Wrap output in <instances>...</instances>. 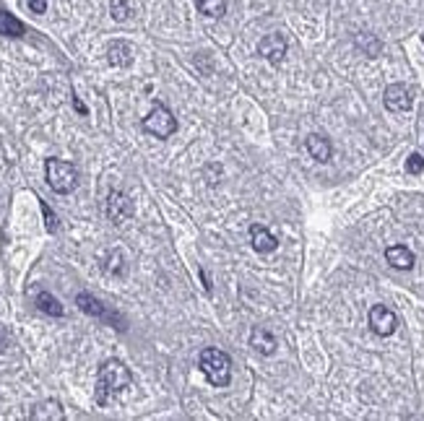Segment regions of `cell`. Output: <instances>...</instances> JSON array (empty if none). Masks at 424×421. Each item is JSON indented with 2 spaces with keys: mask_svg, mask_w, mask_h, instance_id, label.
<instances>
[{
  "mask_svg": "<svg viewBox=\"0 0 424 421\" xmlns=\"http://www.w3.org/2000/svg\"><path fill=\"white\" fill-rule=\"evenodd\" d=\"M133 382V374L120 359H107L99 372H96V390H94V400L96 406H107L115 396H120L125 387H130Z\"/></svg>",
  "mask_w": 424,
  "mask_h": 421,
  "instance_id": "6da1fadb",
  "label": "cell"
},
{
  "mask_svg": "<svg viewBox=\"0 0 424 421\" xmlns=\"http://www.w3.org/2000/svg\"><path fill=\"white\" fill-rule=\"evenodd\" d=\"M198 367L213 387H226L232 382V359L226 351L213 349V346L203 349L198 356Z\"/></svg>",
  "mask_w": 424,
  "mask_h": 421,
  "instance_id": "7a4b0ae2",
  "label": "cell"
},
{
  "mask_svg": "<svg viewBox=\"0 0 424 421\" xmlns=\"http://www.w3.org/2000/svg\"><path fill=\"white\" fill-rule=\"evenodd\" d=\"M45 177H47V185L55 193H60V195H68L78 185L76 166L71 162H63V159H47V164H45Z\"/></svg>",
  "mask_w": 424,
  "mask_h": 421,
  "instance_id": "3957f363",
  "label": "cell"
},
{
  "mask_svg": "<svg viewBox=\"0 0 424 421\" xmlns=\"http://www.w3.org/2000/svg\"><path fill=\"white\" fill-rule=\"evenodd\" d=\"M141 128L146 130L149 136H153V138L165 140L177 133V120L162 102H156V105L151 107V112L143 117Z\"/></svg>",
  "mask_w": 424,
  "mask_h": 421,
  "instance_id": "277c9868",
  "label": "cell"
},
{
  "mask_svg": "<svg viewBox=\"0 0 424 421\" xmlns=\"http://www.w3.org/2000/svg\"><path fill=\"white\" fill-rule=\"evenodd\" d=\"M370 327H372V333L380 336V338H388L396 333V327H399V317L393 310H388L385 304H375L372 310H370Z\"/></svg>",
  "mask_w": 424,
  "mask_h": 421,
  "instance_id": "5b68a950",
  "label": "cell"
},
{
  "mask_svg": "<svg viewBox=\"0 0 424 421\" xmlns=\"http://www.w3.org/2000/svg\"><path fill=\"white\" fill-rule=\"evenodd\" d=\"M383 102L390 112H409L414 107V89L406 83H390L383 94Z\"/></svg>",
  "mask_w": 424,
  "mask_h": 421,
  "instance_id": "8992f818",
  "label": "cell"
},
{
  "mask_svg": "<svg viewBox=\"0 0 424 421\" xmlns=\"http://www.w3.org/2000/svg\"><path fill=\"white\" fill-rule=\"evenodd\" d=\"M107 219L120 226V224H125L133 216V200L125 195V193H120V190H112L109 195H107Z\"/></svg>",
  "mask_w": 424,
  "mask_h": 421,
  "instance_id": "52a82bcc",
  "label": "cell"
},
{
  "mask_svg": "<svg viewBox=\"0 0 424 421\" xmlns=\"http://www.w3.org/2000/svg\"><path fill=\"white\" fill-rule=\"evenodd\" d=\"M76 304H78L81 312H86V315H92V317H99V320H105V323H118L120 320V317L115 315V312H109L96 296H92V294H86V292H81L76 296Z\"/></svg>",
  "mask_w": 424,
  "mask_h": 421,
  "instance_id": "ba28073f",
  "label": "cell"
},
{
  "mask_svg": "<svg viewBox=\"0 0 424 421\" xmlns=\"http://www.w3.org/2000/svg\"><path fill=\"white\" fill-rule=\"evenodd\" d=\"M258 52L268 60L271 65H279V63L286 58V39H284L282 34L263 36V39H260V45H258Z\"/></svg>",
  "mask_w": 424,
  "mask_h": 421,
  "instance_id": "9c48e42d",
  "label": "cell"
},
{
  "mask_svg": "<svg viewBox=\"0 0 424 421\" xmlns=\"http://www.w3.org/2000/svg\"><path fill=\"white\" fill-rule=\"evenodd\" d=\"M107 60L115 68H128L130 63H133V47H130V42H125V39L109 42V47H107Z\"/></svg>",
  "mask_w": 424,
  "mask_h": 421,
  "instance_id": "30bf717a",
  "label": "cell"
},
{
  "mask_svg": "<svg viewBox=\"0 0 424 421\" xmlns=\"http://www.w3.org/2000/svg\"><path fill=\"white\" fill-rule=\"evenodd\" d=\"M250 242H253V250H255V252H273V250L279 247V239H276L266 226H260V224H253V226H250Z\"/></svg>",
  "mask_w": 424,
  "mask_h": 421,
  "instance_id": "8fae6325",
  "label": "cell"
},
{
  "mask_svg": "<svg viewBox=\"0 0 424 421\" xmlns=\"http://www.w3.org/2000/svg\"><path fill=\"white\" fill-rule=\"evenodd\" d=\"M305 149H307V151H310V156H312L315 162H320V164L330 162V156H333V149H330V140L326 138V136H320V133H312V136H307Z\"/></svg>",
  "mask_w": 424,
  "mask_h": 421,
  "instance_id": "7c38bea8",
  "label": "cell"
},
{
  "mask_svg": "<svg viewBox=\"0 0 424 421\" xmlns=\"http://www.w3.org/2000/svg\"><path fill=\"white\" fill-rule=\"evenodd\" d=\"M385 260H388V266H393L396 270H412L414 263H416V257L409 247L403 245H393L385 250Z\"/></svg>",
  "mask_w": 424,
  "mask_h": 421,
  "instance_id": "4fadbf2b",
  "label": "cell"
},
{
  "mask_svg": "<svg viewBox=\"0 0 424 421\" xmlns=\"http://www.w3.org/2000/svg\"><path fill=\"white\" fill-rule=\"evenodd\" d=\"M250 346L258 351V354H263V356H271L273 351H276V338H273L268 330H263L260 325L253 327V333H250Z\"/></svg>",
  "mask_w": 424,
  "mask_h": 421,
  "instance_id": "5bb4252c",
  "label": "cell"
},
{
  "mask_svg": "<svg viewBox=\"0 0 424 421\" xmlns=\"http://www.w3.org/2000/svg\"><path fill=\"white\" fill-rule=\"evenodd\" d=\"M29 416L36 421H63L65 419V413H63L58 400H42L39 406H34V411H32Z\"/></svg>",
  "mask_w": 424,
  "mask_h": 421,
  "instance_id": "9a60e30c",
  "label": "cell"
},
{
  "mask_svg": "<svg viewBox=\"0 0 424 421\" xmlns=\"http://www.w3.org/2000/svg\"><path fill=\"white\" fill-rule=\"evenodd\" d=\"M0 34L3 36H24L26 26L16 16H11L8 11H0Z\"/></svg>",
  "mask_w": 424,
  "mask_h": 421,
  "instance_id": "2e32d148",
  "label": "cell"
},
{
  "mask_svg": "<svg viewBox=\"0 0 424 421\" xmlns=\"http://www.w3.org/2000/svg\"><path fill=\"white\" fill-rule=\"evenodd\" d=\"M36 307H39V312H45V315H50V317H63V304L52 296L50 292H39L36 294Z\"/></svg>",
  "mask_w": 424,
  "mask_h": 421,
  "instance_id": "e0dca14e",
  "label": "cell"
},
{
  "mask_svg": "<svg viewBox=\"0 0 424 421\" xmlns=\"http://www.w3.org/2000/svg\"><path fill=\"white\" fill-rule=\"evenodd\" d=\"M198 11L209 19H222L226 13V0H198Z\"/></svg>",
  "mask_w": 424,
  "mask_h": 421,
  "instance_id": "ac0fdd59",
  "label": "cell"
},
{
  "mask_svg": "<svg viewBox=\"0 0 424 421\" xmlns=\"http://www.w3.org/2000/svg\"><path fill=\"white\" fill-rule=\"evenodd\" d=\"M109 13H112L115 21H125V19L130 16L128 0H112V3H109Z\"/></svg>",
  "mask_w": 424,
  "mask_h": 421,
  "instance_id": "d6986e66",
  "label": "cell"
},
{
  "mask_svg": "<svg viewBox=\"0 0 424 421\" xmlns=\"http://www.w3.org/2000/svg\"><path fill=\"white\" fill-rule=\"evenodd\" d=\"M406 172H409V175H422L424 172V156L422 153H412V156L406 159Z\"/></svg>",
  "mask_w": 424,
  "mask_h": 421,
  "instance_id": "ffe728a7",
  "label": "cell"
},
{
  "mask_svg": "<svg viewBox=\"0 0 424 421\" xmlns=\"http://www.w3.org/2000/svg\"><path fill=\"white\" fill-rule=\"evenodd\" d=\"M39 206H42V213H45V226H47V232L55 234L58 232V216L50 210V206L45 203V200H39Z\"/></svg>",
  "mask_w": 424,
  "mask_h": 421,
  "instance_id": "44dd1931",
  "label": "cell"
},
{
  "mask_svg": "<svg viewBox=\"0 0 424 421\" xmlns=\"http://www.w3.org/2000/svg\"><path fill=\"white\" fill-rule=\"evenodd\" d=\"M29 3V8L34 13H45L47 11V0H26Z\"/></svg>",
  "mask_w": 424,
  "mask_h": 421,
  "instance_id": "7402d4cb",
  "label": "cell"
},
{
  "mask_svg": "<svg viewBox=\"0 0 424 421\" xmlns=\"http://www.w3.org/2000/svg\"><path fill=\"white\" fill-rule=\"evenodd\" d=\"M73 107H76V109H78L81 115H86V112H89V109L83 107V102H81V99H78V96H73Z\"/></svg>",
  "mask_w": 424,
  "mask_h": 421,
  "instance_id": "603a6c76",
  "label": "cell"
}]
</instances>
